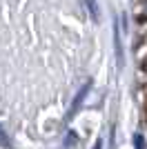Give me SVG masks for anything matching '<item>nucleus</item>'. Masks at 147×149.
<instances>
[{
  "instance_id": "nucleus-3",
  "label": "nucleus",
  "mask_w": 147,
  "mask_h": 149,
  "mask_svg": "<svg viewBox=\"0 0 147 149\" xmlns=\"http://www.w3.org/2000/svg\"><path fill=\"white\" fill-rule=\"evenodd\" d=\"M87 7H89V11H92V16L98 20V7H96V0H87Z\"/></svg>"
},
{
  "instance_id": "nucleus-1",
  "label": "nucleus",
  "mask_w": 147,
  "mask_h": 149,
  "mask_svg": "<svg viewBox=\"0 0 147 149\" xmlns=\"http://www.w3.org/2000/svg\"><path fill=\"white\" fill-rule=\"evenodd\" d=\"M89 89H92V82H85V85L80 87V91L76 93V98H74L71 107H69V111H67V120H71V118H74V113H76V111L80 109V107H83V100L87 98V93H89Z\"/></svg>"
},
{
  "instance_id": "nucleus-5",
  "label": "nucleus",
  "mask_w": 147,
  "mask_h": 149,
  "mask_svg": "<svg viewBox=\"0 0 147 149\" xmlns=\"http://www.w3.org/2000/svg\"><path fill=\"white\" fill-rule=\"evenodd\" d=\"M0 145H7V147H9V138H7V134L2 129H0Z\"/></svg>"
},
{
  "instance_id": "nucleus-2",
  "label": "nucleus",
  "mask_w": 147,
  "mask_h": 149,
  "mask_svg": "<svg viewBox=\"0 0 147 149\" xmlns=\"http://www.w3.org/2000/svg\"><path fill=\"white\" fill-rule=\"evenodd\" d=\"M114 40H116V58H118V65H123V47H120V31H114Z\"/></svg>"
},
{
  "instance_id": "nucleus-4",
  "label": "nucleus",
  "mask_w": 147,
  "mask_h": 149,
  "mask_svg": "<svg viewBox=\"0 0 147 149\" xmlns=\"http://www.w3.org/2000/svg\"><path fill=\"white\" fill-rule=\"evenodd\" d=\"M134 145H136V149H145V145H143V134H136L134 136Z\"/></svg>"
},
{
  "instance_id": "nucleus-6",
  "label": "nucleus",
  "mask_w": 147,
  "mask_h": 149,
  "mask_svg": "<svg viewBox=\"0 0 147 149\" xmlns=\"http://www.w3.org/2000/svg\"><path fill=\"white\" fill-rule=\"evenodd\" d=\"M94 149H103V143H100V140H98V143L94 145Z\"/></svg>"
}]
</instances>
